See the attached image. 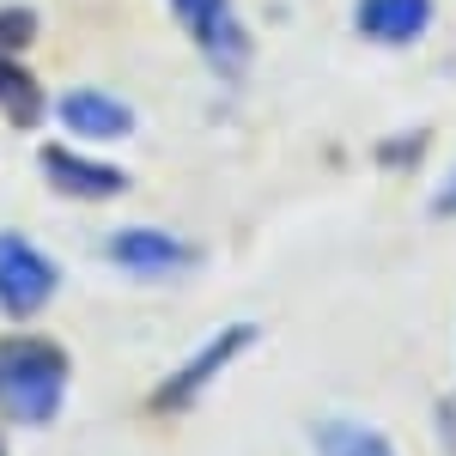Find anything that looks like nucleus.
Masks as SVG:
<instances>
[{
  "mask_svg": "<svg viewBox=\"0 0 456 456\" xmlns=\"http://www.w3.org/2000/svg\"><path fill=\"white\" fill-rule=\"evenodd\" d=\"M68 395V359L49 341H6L0 347V414L19 426H49Z\"/></svg>",
  "mask_w": 456,
  "mask_h": 456,
  "instance_id": "f257e3e1",
  "label": "nucleus"
},
{
  "mask_svg": "<svg viewBox=\"0 0 456 456\" xmlns=\"http://www.w3.org/2000/svg\"><path fill=\"white\" fill-rule=\"evenodd\" d=\"M171 6H176V19H183V31L195 37V49H201L225 79L244 73L249 37H244V25H238V12H232V0H171Z\"/></svg>",
  "mask_w": 456,
  "mask_h": 456,
  "instance_id": "f03ea898",
  "label": "nucleus"
},
{
  "mask_svg": "<svg viewBox=\"0 0 456 456\" xmlns=\"http://www.w3.org/2000/svg\"><path fill=\"white\" fill-rule=\"evenodd\" d=\"M49 292H55V268L19 232H0V311L31 316L37 305H49Z\"/></svg>",
  "mask_w": 456,
  "mask_h": 456,
  "instance_id": "7ed1b4c3",
  "label": "nucleus"
},
{
  "mask_svg": "<svg viewBox=\"0 0 456 456\" xmlns=\"http://www.w3.org/2000/svg\"><path fill=\"white\" fill-rule=\"evenodd\" d=\"M37 165H43V176H49L61 195H79V201H110V195L128 189V176L116 171V165H92V159H79L68 146H43Z\"/></svg>",
  "mask_w": 456,
  "mask_h": 456,
  "instance_id": "20e7f679",
  "label": "nucleus"
},
{
  "mask_svg": "<svg viewBox=\"0 0 456 456\" xmlns=\"http://www.w3.org/2000/svg\"><path fill=\"white\" fill-rule=\"evenodd\" d=\"M116 268H128V274H146V281H159V274H176V268H189L195 262V249L171 238V232H116Z\"/></svg>",
  "mask_w": 456,
  "mask_h": 456,
  "instance_id": "39448f33",
  "label": "nucleus"
},
{
  "mask_svg": "<svg viewBox=\"0 0 456 456\" xmlns=\"http://www.w3.org/2000/svg\"><path fill=\"white\" fill-rule=\"evenodd\" d=\"M61 122L86 141H128L134 134V110L110 92H68L61 98Z\"/></svg>",
  "mask_w": 456,
  "mask_h": 456,
  "instance_id": "423d86ee",
  "label": "nucleus"
},
{
  "mask_svg": "<svg viewBox=\"0 0 456 456\" xmlns=\"http://www.w3.org/2000/svg\"><path fill=\"white\" fill-rule=\"evenodd\" d=\"M249 341H256V329H244V322H232V329H225V335H219V341H213V347L201 353V359H189V365L176 371L171 384L159 389V408H183L189 395H201V389H208V378H213V371H219V365H225L232 353H244Z\"/></svg>",
  "mask_w": 456,
  "mask_h": 456,
  "instance_id": "0eeeda50",
  "label": "nucleus"
},
{
  "mask_svg": "<svg viewBox=\"0 0 456 456\" xmlns=\"http://www.w3.org/2000/svg\"><path fill=\"white\" fill-rule=\"evenodd\" d=\"M353 19L371 43H414L432 25V0H359Z\"/></svg>",
  "mask_w": 456,
  "mask_h": 456,
  "instance_id": "6e6552de",
  "label": "nucleus"
},
{
  "mask_svg": "<svg viewBox=\"0 0 456 456\" xmlns=\"http://www.w3.org/2000/svg\"><path fill=\"white\" fill-rule=\"evenodd\" d=\"M316 456H395L371 432V426H359V420H329V426H316Z\"/></svg>",
  "mask_w": 456,
  "mask_h": 456,
  "instance_id": "1a4fd4ad",
  "label": "nucleus"
},
{
  "mask_svg": "<svg viewBox=\"0 0 456 456\" xmlns=\"http://www.w3.org/2000/svg\"><path fill=\"white\" fill-rule=\"evenodd\" d=\"M0 104L12 110V122H25V128H31L37 116H43V98H37L31 73H19L12 61H0Z\"/></svg>",
  "mask_w": 456,
  "mask_h": 456,
  "instance_id": "9d476101",
  "label": "nucleus"
},
{
  "mask_svg": "<svg viewBox=\"0 0 456 456\" xmlns=\"http://www.w3.org/2000/svg\"><path fill=\"white\" fill-rule=\"evenodd\" d=\"M37 37V12H25V6H6L0 12V61H12L25 43Z\"/></svg>",
  "mask_w": 456,
  "mask_h": 456,
  "instance_id": "9b49d317",
  "label": "nucleus"
},
{
  "mask_svg": "<svg viewBox=\"0 0 456 456\" xmlns=\"http://www.w3.org/2000/svg\"><path fill=\"white\" fill-rule=\"evenodd\" d=\"M438 213H456V176H451V189L438 195Z\"/></svg>",
  "mask_w": 456,
  "mask_h": 456,
  "instance_id": "f8f14e48",
  "label": "nucleus"
}]
</instances>
